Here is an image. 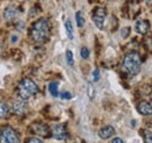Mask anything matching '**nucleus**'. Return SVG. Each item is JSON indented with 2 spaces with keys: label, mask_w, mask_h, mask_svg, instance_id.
<instances>
[{
  "label": "nucleus",
  "mask_w": 152,
  "mask_h": 143,
  "mask_svg": "<svg viewBox=\"0 0 152 143\" xmlns=\"http://www.w3.org/2000/svg\"><path fill=\"white\" fill-rule=\"evenodd\" d=\"M29 35H31V38L35 43L42 44V43L47 42L48 38H49V35H50V25H49V21L45 18H41L39 19V20H37L32 25Z\"/></svg>",
  "instance_id": "1"
},
{
  "label": "nucleus",
  "mask_w": 152,
  "mask_h": 143,
  "mask_svg": "<svg viewBox=\"0 0 152 143\" xmlns=\"http://www.w3.org/2000/svg\"><path fill=\"white\" fill-rule=\"evenodd\" d=\"M140 65H142L140 56L136 51L129 53L123 59V70L130 76L137 74L140 70Z\"/></svg>",
  "instance_id": "2"
},
{
  "label": "nucleus",
  "mask_w": 152,
  "mask_h": 143,
  "mask_svg": "<svg viewBox=\"0 0 152 143\" xmlns=\"http://www.w3.org/2000/svg\"><path fill=\"white\" fill-rule=\"evenodd\" d=\"M39 91L38 85L31 79V78H23L17 87L18 95L22 100H27L31 97H33L34 94H37Z\"/></svg>",
  "instance_id": "3"
},
{
  "label": "nucleus",
  "mask_w": 152,
  "mask_h": 143,
  "mask_svg": "<svg viewBox=\"0 0 152 143\" xmlns=\"http://www.w3.org/2000/svg\"><path fill=\"white\" fill-rule=\"evenodd\" d=\"M0 143H20L19 135L13 128L5 127L0 131Z\"/></svg>",
  "instance_id": "4"
},
{
  "label": "nucleus",
  "mask_w": 152,
  "mask_h": 143,
  "mask_svg": "<svg viewBox=\"0 0 152 143\" xmlns=\"http://www.w3.org/2000/svg\"><path fill=\"white\" fill-rule=\"evenodd\" d=\"M107 18V11L104 7H96L93 13V21L98 29L104 28V22Z\"/></svg>",
  "instance_id": "5"
},
{
  "label": "nucleus",
  "mask_w": 152,
  "mask_h": 143,
  "mask_svg": "<svg viewBox=\"0 0 152 143\" xmlns=\"http://www.w3.org/2000/svg\"><path fill=\"white\" fill-rule=\"evenodd\" d=\"M31 129L34 134H37L41 137H48L50 135V130L48 128V126L41 122H34L31 126Z\"/></svg>",
  "instance_id": "6"
},
{
  "label": "nucleus",
  "mask_w": 152,
  "mask_h": 143,
  "mask_svg": "<svg viewBox=\"0 0 152 143\" xmlns=\"http://www.w3.org/2000/svg\"><path fill=\"white\" fill-rule=\"evenodd\" d=\"M12 109H13L14 114H17V115H25L28 112V105L23 100H17V101H14Z\"/></svg>",
  "instance_id": "7"
},
{
  "label": "nucleus",
  "mask_w": 152,
  "mask_h": 143,
  "mask_svg": "<svg viewBox=\"0 0 152 143\" xmlns=\"http://www.w3.org/2000/svg\"><path fill=\"white\" fill-rule=\"evenodd\" d=\"M52 134L54 136V139L56 140H66L68 134H67V130H66V127L63 125H56L53 127V130H52Z\"/></svg>",
  "instance_id": "8"
},
{
  "label": "nucleus",
  "mask_w": 152,
  "mask_h": 143,
  "mask_svg": "<svg viewBox=\"0 0 152 143\" xmlns=\"http://www.w3.org/2000/svg\"><path fill=\"white\" fill-rule=\"evenodd\" d=\"M134 28H136V32H137L138 34L145 35V34L149 32V29H150V23H149L146 20H138V21L136 22Z\"/></svg>",
  "instance_id": "9"
},
{
  "label": "nucleus",
  "mask_w": 152,
  "mask_h": 143,
  "mask_svg": "<svg viewBox=\"0 0 152 143\" xmlns=\"http://www.w3.org/2000/svg\"><path fill=\"white\" fill-rule=\"evenodd\" d=\"M138 112L142 114V115H152V106L148 103V101H140L138 104Z\"/></svg>",
  "instance_id": "10"
},
{
  "label": "nucleus",
  "mask_w": 152,
  "mask_h": 143,
  "mask_svg": "<svg viewBox=\"0 0 152 143\" xmlns=\"http://www.w3.org/2000/svg\"><path fill=\"white\" fill-rule=\"evenodd\" d=\"M114 134H115V129L113 126H105V127H103V128L99 130V133H98L99 137L103 139V140L110 139L111 136H114Z\"/></svg>",
  "instance_id": "11"
},
{
  "label": "nucleus",
  "mask_w": 152,
  "mask_h": 143,
  "mask_svg": "<svg viewBox=\"0 0 152 143\" xmlns=\"http://www.w3.org/2000/svg\"><path fill=\"white\" fill-rule=\"evenodd\" d=\"M4 15H5L6 20H8V21H10V20H14V19L18 17V9H17L15 7L11 6V7H8V8L5 11Z\"/></svg>",
  "instance_id": "12"
},
{
  "label": "nucleus",
  "mask_w": 152,
  "mask_h": 143,
  "mask_svg": "<svg viewBox=\"0 0 152 143\" xmlns=\"http://www.w3.org/2000/svg\"><path fill=\"white\" fill-rule=\"evenodd\" d=\"M64 27H66V32H67V35L69 40H73L74 38V29H73V23L70 20H67L66 23H64Z\"/></svg>",
  "instance_id": "13"
},
{
  "label": "nucleus",
  "mask_w": 152,
  "mask_h": 143,
  "mask_svg": "<svg viewBox=\"0 0 152 143\" xmlns=\"http://www.w3.org/2000/svg\"><path fill=\"white\" fill-rule=\"evenodd\" d=\"M10 115V107L5 103H0V119H5Z\"/></svg>",
  "instance_id": "14"
},
{
  "label": "nucleus",
  "mask_w": 152,
  "mask_h": 143,
  "mask_svg": "<svg viewBox=\"0 0 152 143\" xmlns=\"http://www.w3.org/2000/svg\"><path fill=\"white\" fill-rule=\"evenodd\" d=\"M49 92L53 97H58V84L56 82H53L49 84Z\"/></svg>",
  "instance_id": "15"
},
{
  "label": "nucleus",
  "mask_w": 152,
  "mask_h": 143,
  "mask_svg": "<svg viewBox=\"0 0 152 143\" xmlns=\"http://www.w3.org/2000/svg\"><path fill=\"white\" fill-rule=\"evenodd\" d=\"M76 23H77V26L81 28V27H83V25H84V19H83V15H82V12H76Z\"/></svg>",
  "instance_id": "16"
},
{
  "label": "nucleus",
  "mask_w": 152,
  "mask_h": 143,
  "mask_svg": "<svg viewBox=\"0 0 152 143\" xmlns=\"http://www.w3.org/2000/svg\"><path fill=\"white\" fill-rule=\"evenodd\" d=\"M66 57H67V63L69 66H73L74 65V56H73V53L70 50H67L66 53Z\"/></svg>",
  "instance_id": "17"
},
{
  "label": "nucleus",
  "mask_w": 152,
  "mask_h": 143,
  "mask_svg": "<svg viewBox=\"0 0 152 143\" xmlns=\"http://www.w3.org/2000/svg\"><path fill=\"white\" fill-rule=\"evenodd\" d=\"M144 140L145 143H152V133L149 130H144Z\"/></svg>",
  "instance_id": "18"
},
{
  "label": "nucleus",
  "mask_w": 152,
  "mask_h": 143,
  "mask_svg": "<svg viewBox=\"0 0 152 143\" xmlns=\"http://www.w3.org/2000/svg\"><path fill=\"white\" fill-rule=\"evenodd\" d=\"M81 56H82V58H84V59H87V58L89 57V50H88V48L83 47V48L81 49Z\"/></svg>",
  "instance_id": "19"
},
{
  "label": "nucleus",
  "mask_w": 152,
  "mask_h": 143,
  "mask_svg": "<svg viewBox=\"0 0 152 143\" xmlns=\"http://www.w3.org/2000/svg\"><path fill=\"white\" fill-rule=\"evenodd\" d=\"M121 34L123 37H128L129 34H130V28L129 27H124L123 29H122V32H121Z\"/></svg>",
  "instance_id": "20"
},
{
  "label": "nucleus",
  "mask_w": 152,
  "mask_h": 143,
  "mask_svg": "<svg viewBox=\"0 0 152 143\" xmlns=\"http://www.w3.org/2000/svg\"><path fill=\"white\" fill-rule=\"evenodd\" d=\"M26 143H43L41 140H39L37 137H31V139H28L27 140V142Z\"/></svg>",
  "instance_id": "21"
},
{
  "label": "nucleus",
  "mask_w": 152,
  "mask_h": 143,
  "mask_svg": "<svg viewBox=\"0 0 152 143\" xmlns=\"http://www.w3.org/2000/svg\"><path fill=\"white\" fill-rule=\"evenodd\" d=\"M93 74H94V80L97 82V80L99 79V70H98V69H95L94 72H93Z\"/></svg>",
  "instance_id": "22"
},
{
  "label": "nucleus",
  "mask_w": 152,
  "mask_h": 143,
  "mask_svg": "<svg viewBox=\"0 0 152 143\" xmlns=\"http://www.w3.org/2000/svg\"><path fill=\"white\" fill-rule=\"evenodd\" d=\"M61 98H62V99H70V98H72V94H70L69 92H63V93L61 94Z\"/></svg>",
  "instance_id": "23"
},
{
  "label": "nucleus",
  "mask_w": 152,
  "mask_h": 143,
  "mask_svg": "<svg viewBox=\"0 0 152 143\" xmlns=\"http://www.w3.org/2000/svg\"><path fill=\"white\" fill-rule=\"evenodd\" d=\"M88 89H89V97L93 98V97H94V89H93V86H91L90 84L88 85Z\"/></svg>",
  "instance_id": "24"
},
{
  "label": "nucleus",
  "mask_w": 152,
  "mask_h": 143,
  "mask_svg": "<svg viewBox=\"0 0 152 143\" xmlns=\"http://www.w3.org/2000/svg\"><path fill=\"white\" fill-rule=\"evenodd\" d=\"M111 143H124V141L121 137H115L114 140L111 141Z\"/></svg>",
  "instance_id": "25"
},
{
  "label": "nucleus",
  "mask_w": 152,
  "mask_h": 143,
  "mask_svg": "<svg viewBox=\"0 0 152 143\" xmlns=\"http://www.w3.org/2000/svg\"><path fill=\"white\" fill-rule=\"evenodd\" d=\"M146 1H150V0H146Z\"/></svg>",
  "instance_id": "26"
}]
</instances>
